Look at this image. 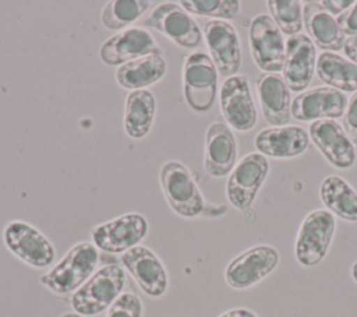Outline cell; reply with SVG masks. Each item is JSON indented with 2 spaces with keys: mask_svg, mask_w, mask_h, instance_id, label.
I'll use <instances>...</instances> for the list:
<instances>
[{
  "mask_svg": "<svg viewBox=\"0 0 357 317\" xmlns=\"http://www.w3.org/2000/svg\"><path fill=\"white\" fill-rule=\"evenodd\" d=\"M99 253L93 243L79 242L47 272L39 277V282L53 295H68L79 289L95 272Z\"/></svg>",
  "mask_w": 357,
  "mask_h": 317,
  "instance_id": "obj_1",
  "label": "cell"
},
{
  "mask_svg": "<svg viewBox=\"0 0 357 317\" xmlns=\"http://www.w3.org/2000/svg\"><path fill=\"white\" fill-rule=\"evenodd\" d=\"M160 190L169 207L183 218H197L206 212L205 198L188 168L170 159L159 170Z\"/></svg>",
  "mask_w": 357,
  "mask_h": 317,
  "instance_id": "obj_2",
  "label": "cell"
},
{
  "mask_svg": "<svg viewBox=\"0 0 357 317\" xmlns=\"http://www.w3.org/2000/svg\"><path fill=\"white\" fill-rule=\"evenodd\" d=\"M126 271L117 264H107L96 270L89 279L71 296V307L84 317L96 316L107 310L123 293Z\"/></svg>",
  "mask_w": 357,
  "mask_h": 317,
  "instance_id": "obj_3",
  "label": "cell"
},
{
  "mask_svg": "<svg viewBox=\"0 0 357 317\" xmlns=\"http://www.w3.org/2000/svg\"><path fill=\"white\" fill-rule=\"evenodd\" d=\"M336 232V219L328 209H314L308 212L300 223L294 256L300 265L315 267L328 254Z\"/></svg>",
  "mask_w": 357,
  "mask_h": 317,
  "instance_id": "obj_4",
  "label": "cell"
},
{
  "mask_svg": "<svg viewBox=\"0 0 357 317\" xmlns=\"http://www.w3.org/2000/svg\"><path fill=\"white\" fill-rule=\"evenodd\" d=\"M218 70L205 52L190 53L183 64V91L188 108L197 113L209 112L218 94Z\"/></svg>",
  "mask_w": 357,
  "mask_h": 317,
  "instance_id": "obj_5",
  "label": "cell"
},
{
  "mask_svg": "<svg viewBox=\"0 0 357 317\" xmlns=\"http://www.w3.org/2000/svg\"><path fill=\"white\" fill-rule=\"evenodd\" d=\"M269 172V161L259 152L244 155L233 168L226 183V197L231 207L248 211Z\"/></svg>",
  "mask_w": 357,
  "mask_h": 317,
  "instance_id": "obj_6",
  "label": "cell"
},
{
  "mask_svg": "<svg viewBox=\"0 0 357 317\" xmlns=\"http://www.w3.org/2000/svg\"><path fill=\"white\" fill-rule=\"evenodd\" d=\"M279 260V251L273 246H252L229 261L225 270V281L233 289H248L271 275Z\"/></svg>",
  "mask_w": 357,
  "mask_h": 317,
  "instance_id": "obj_7",
  "label": "cell"
},
{
  "mask_svg": "<svg viewBox=\"0 0 357 317\" xmlns=\"http://www.w3.org/2000/svg\"><path fill=\"white\" fill-rule=\"evenodd\" d=\"M3 242L17 258L33 268L49 267L56 256L50 240L25 221L8 222L3 230Z\"/></svg>",
  "mask_w": 357,
  "mask_h": 317,
  "instance_id": "obj_8",
  "label": "cell"
},
{
  "mask_svg": "<svg viewBox=\"0 0 357 317\" xmlns=\"http://www.w3.org/2000/svg\"><path fill=\"white\" fill-rule=\"evenodd\" d=\"M148 228L149 225L144 215L128 212L93 226L91 229V239L96 249L119 254L138 246L146 236Z\"/></svg>",
  "mask_w": 357,
  "mask_h": 317,
  "instance_id": "obj_9",
  "label": "cell"
},
{
  "mask_svg": "<svg viewBox=\"0 0 357 317\" xmlns=\"http://www.w3.org/2000/svg\"><path fill=\"white\" fill-rule=\"evenodd\" d=\"M144 27L159 31L184 49H195L202 40L201 28L195 20L176 1L158 4L144 20Z\"/></svg>",
  "mask_w": 357,
  "mask_h": 317,
  "instance_id": "obj_10",
  "label": "cell"
},
{
  "mask_svg": "<svg viewBox=\"0 0 357 317\" xmlns=\"http://www.w3.org/2000/svg\"><path fill=\"white\" fill-rule=\"evenodd\" d=\"M250 49L254 63L264 73H279L283 68L286 43L282 32L268 14H259L250 24Z\"/></svg>",
  "mask_w": 357,
  "mask_h": 317,
  "instance_id": "obj_11",
  "label": "cell"
},
{
  "mask_svg": "<svg viewBox=\"0 0 357 317\" xmlns=\"http://www.w3.org/2000/svg\"><path fill=\"white\" fill-rule=\"evenodd\" d=\"M220 112L230 128L250 131L257 124V108L250 81L245 75H233L223 81L219 91Z\"/></svg>",
  "mask_w": 357,
  "mask_h": 317,
  "instance_id": "obj_12",
  "label": "cell"
},
{
  "mask_svg": "<svg viewBox=\"0 0 357 317\" xmlns=\"http://www.w3.org/2000/svg\"><path fill=\"white\" fill-rule=\"evenodd\" d=\"M204 38L218 73L226 78L237 75L241 67V46L236 28L223 20H209L202 25Z\"/></svg>",
  "mask_w": 357,
  "mask_h": 317,
  "instance_id": "obj_13",
  "label": "cell"
},
{
  "mask_svg": "<svg viewBox=\"0 0 357 317\" xmlns=\"http://www.w3.org/2000/svg\"><path fill=\"white\" fill-rule=\"evenodd\" d=\"M155 53H162V49L144 27H130L119 31L107 38L99 49L100 60L107 66L116 67Z\"/></svg>",
  "mask_w": 357,
  "mask_h": 317,
  "instance_id": "obj_14",
  "label": "cell"
},
{
  "mask_svg": "<svg viewBox=\"0 0 357 317\" xmlns=\"http://www.w3.org/2000/svg\"><path fill=\"white\" fill-rule=\"evenodd\" d=\"M308 134L310 140L332 166L349 169L356 163L357 152L354 144L337 120L322 119L312 121L308 127Z\"/></svg>",
  "mask_w": 357,
  "mask_h": 317,
  "instance_id": "obj_15",
  "label": "cell"
},
{
  "mask_svg": "<svg viewBox=\"0 0 357 317\" xmlns=\"http://www.w3.org/2000/svg\"><path fill=\"white\" fill-rule=\"evenodd\" d=\"M121 264L141 290L151 297H160L167 290L169 278L159 257L146 246L138 244L121 254Z\"/></svg>",
  "mask_w": 357,
  "mask_h": 317,
  "instance_id": "obj_16",
  "label": "cell"
},
{
  "mask_svg": "<svg viewBox=\"0 0 357 317\" xmlns=\"http://www.w3.org/2000/svg\"><path fill=\"white\" fill-rule=\"evenodd\" d=\"M347 98L331 87H317L303 91L291 101V116L300 121L339 119L344 115Z\"/></svg>",
  "mask_w": 357,
  "mask_h": 317,
  "instance_id": "obj_17",
  "label": "cell"
},
{
  "mask_svg": "<svg viewBox=\"0 0 357 317\" xmlns=\"http://www.w3.org/2000/svg\"><path fill=\"white\" fill-rule=\"evenodd\" d=\"M317 50L308 35L297 34L286 40L282 77L293 92L305 89L315 73Z\"/></svg>",
  "mask_w": 357,
  "mask_h": 317,
  "instance_id": "obj_18",
  "label": "cell"
},
{
  "mask_svg": "<svg viewBox=\"0 0 357 317\" xmlns=\"http://www.w3.org/2000/svg\"><path fill=\"white\" fill-rule=\"evenodd\" d=\"M237 161V141L231 128L223 121H213L205 133L204 169L212 177L230 175Z\"/></svg>",
  "mask_w": 357,
  "mask_h": 317,
  "instance_id": "obj_19",
  "label": "cell"
},
{
  "mask_svg": "<svg viewBox=\"0 0 357 317\" xmlns=\"http://www.w3.org/2000/svg\"><path fill=\"white\" fill-rule=\"evenodd\" d=\"M257 151L265 156L287 159L305 152L310 145V134L300 126H282L262 128L254 138Z\"/></svg>",
  "mask_w": 357,
  "mask_h": 317,
  "instance_id": "obj_20",
  "label": "cell"
},
{
  "mask_svg": "<svg viewBox=\"0 0 357 317\" xmlns=\"http://www.w3.org/2000/svg\"><path fill=\"white\" fill-rule=\"evenodd\" d=\"M257 92L262 115L272 127L287 126L291 115L290 89L276 73H262L257 80Z\"/></svg>",
  "mask_w": 357,
  "mask_h": 317,
  "instance_id": "obj_21",
  "label": "cell"
},
{
  "mask_svg": "<svg viewBox=\"0 0 357 317\" xmlns=\"http://www.w3.org/2000/svg\"><path fill=\"white\" fill-rule=\"evenodd\" d=\"M303 25L308 38L324 52H337L343 49L346 35L336 18L331 15L318 1H307L303 7Z\"/></svg>",
  "mask_w": 357,
  "mask_h": 317,
  "instance_id": "obj_22",
  "label": "cell"
},
{
  "mask_svg": "<svg viewBox=\"0 0 357 317\" xmlns=\"http://www.w3.org/2000/svg\"><path fill=\"white\" fill-rule=\"evenodd\" d=\"M167 63L162 53L148 54L117 67L114 78L124 89H146L165 77Z\"/></svg>",
  "mask_w": 357,
  "mask_h": 317,
  "instance_id": "obj_23",
  "label": "cell"
},
{
  "mask_svg": "<svg viewBox=\"0 0 357 317\" xmlns=\"http://www.w3.org/2000/svg\"><path fill=\"white\" fill-rule=\"evenodd\" d=\"M156 115V99L149 89L131 91L124 101L123 127L130 138L146 137L153 126Z\"/></svg>",
  "mask_w": 357,
  "mask_h": 317,
  "instance_id": "obj_24",
  "label": "cell"
},
{
  "mask_svg": "<svg viewBox=\"0 0 357 317\" xmlns=\"http://www.w3.org/2000/svg\"><path fill=\"white\" fill-rule=\"evenodd\" d=\"M319 198L333 215L357 222V191L342 176H326L319 184Z\"/></svg>",
  "mask_w": 357,
  "mask_h": 317,
  "instance_id": "obj_25",
  "label": "cell"
},
{
  "mask_svg": "<svg viewBox=\"0 0 357 317\" xmlns=\"http://www.w3.org/2000/svg\"><path fill=\"white\" fill-rule=\"evenodd\" d=\"M315 73L331 88L343 94L357 92V66L337 53L322 52L317 57Z\"/></svg>",
  "mask_w": 357,
  "mask_h": 317,
  "instance_id": "obj_26",
  "label": "cell"
},
{
  "mask_svg": "<svg viewBox=\"0 0 357 317\" xmlns=\"http://www.w3.org/2000/svg\"><path fill=\"white\" fill-rule=\"evenodd\" d=\"M151 7L148 0H110L100 11V22L105 28L117 31L137 21Z\"/></svg>",
  "mask_w": 357,
  "mask_h": 317,
  "instance_id": "obj_27",
  "label": "cell"
},
{
  "mask_svg": "<svg viewBox=\"0 0 357 317\" xmlns=\"http://www.w3.org/2000/svg\"><path fill=\"white\" fill-rule=\"evenodd\" d=\"M271 18L275 21L282 34L294 36L303 27V11L298 0H269L266 1Z\"/></svg>",
  "mask_w": 357,
  "mask_h": 317,
  "instance_id": "obj_28",
  "label": "cell"
},
{
  "mask_svg": "<svg viewBox=\"0 0 357 317\" xmlns=\"http://www.w3.org/2000/svg\"><path fill=\"white\" fill-rule=\"evenodd\" d=\"M178 4L192 15L215 20H234L241 8L238 0H181Z\"/></svg>",
  "mask_w": 357,
  "mask_h": 317,
  "instance_id": "obj_29",
  "label": "cell"
},
{
  "mask_svg": "<svg viewBox=\"0 0 357 317\" xmlns=\"http://www.w3.org/2000/svg\"><path fill=\"white\" fill-rule=\"evenodd\" d=\"M105 317H142V302L135 293L124 292L107 309Z\"/></svg>",
  "mask_w": 357,
  "mask_h": 317,
  "instance_id": "obj_30",
  "label": "cell"
},
{
  "mask_svg": "<svg viewBox=\"0 0 357 317\" xmlns=\"http://www.w3.org/2000/svg\"><path fill=\"white\" fill-rule=\"evenodd\" d=\"M343 128L353 144H357V92L347 101L346 112L343 115Z\"/></svg>",
  "mask_w": 357,
  "mask_h": 317,
  "instance_id": "obj_31",
  "label": "cell"
},
{
  "mask_svg": "<svg viewBox=\"0 0 357 317\" xmlns=\"http://www.w3.org/2000/svg\"><path fill=\"white\" fill-rule=\"evenodd\" d=\"M336 21L342 28V31L344 32V35L356 36L357 35V1H354V4L350 8H347L344 13H342L336 18Z\"/></svg>",
  "mask_w": 357,
  "mask_h": 317,
  "instance_id": "obj_32",
  "label": "cell"
},
{
  "mask_svg": "<svg viewBox=\"0 0 357 317\" xmlns=\"http://www.w3.org/2000/svg\"><path fill=\"white\" fill-rule=\"evenodd\" d=\"M322 8H325L331 15L339 17L347 8L354 4V0H321L318 1Z\"/></svg>",
  "mask_w": 357,
  "mask_h": 317,
  "instance_id": "obj_33",
  "label": "cell"
},
{
  "mask_svg": "<svg viewBox=\"0 0 357 317\" xmlns=\"http://www.w3.org/2000/svg\"><path fill=\"white\" fill-rule=\"evenodd\" d=\"M343 50H344L347 59L357 66V35L346 39Z\"/></svg>",
  "mask_w": 357,
  "mask_h": 317,
  "instance_id": "obj_34",
  "label": "cell"
},
{
  "mask_svg": "<svg viewBox=\"0 0 357 317\" xmlns=\"http://www.w3.org/2000/svg\"><path fill=\"white\" fill-rule=\"evenodd\" d=\"M218 317H258V316H257V313H254V311L250 310V309H245V307H234V309H230V310L223 311V313L219 314Z\"/></svg>",
  "mask_w": 357,
  "mask_h": 317,
  "instance_id": "obj_35",
  "label": "cell"
},
{
  "mask_svg": "<svg viewBox=\"0 0 357 317\" xmlns=\"http://www.w3.org/2000/svg\"><path fill=\"white\" fill-rule=\"evenodd\" d=\"M350 274H351V278L354 279V282H357V260L353 263L351 270H350Z\"/></svg>",
  "mask_w": 357,
  "mask_h": 317,
  "instance_id": "obj_36",
  "label": "cell"
},
{
  "mask_svg": "<svg viewBox=\"0 0 357 317\" xmlns=\"http://www.w3.org/2000/svg\"><path fill=\"white\" fill-rule=\"evenodd\" d=\"M59 317H84V316H81V314H77L75 311H67V313H63V314H60Z\"/></svg>",
  "mask_w": 357,
  "mask_h": 317,
  "instance_id": "obj_37",
  "label": "cell"
}]
</instances>
